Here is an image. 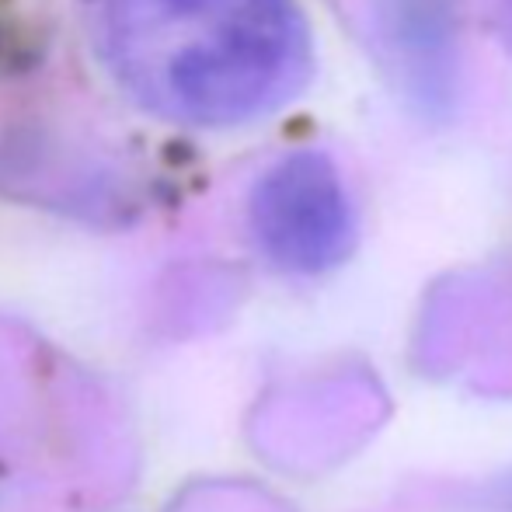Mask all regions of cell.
Listing matches in <instances>:
<instances>
[{"instance_id":"obj_4","label":"cell","mask_w":512,"mask_h":512,"mask_svg":"<svg viewBox=\"0 0 512 512\" xmlns=\"http://www.w3.org/2000/svg\"><path fill=\"white\" fill-rule=\"evenodd\" d=\"M492 32L499 39L502 53L512 60V0H495V11H492Z\"/></svg>"},{"instance_id":"obj_1","label":"cell","mask_w":512,"mask_h":512,"mask_svg":"<svg viewBox=\"0 0 512 512\" xmlns=\"http://www.w3.org/2000/svg\"><path fill=\"white\" fill-rule=\"evenodd\" d=\"M81 14L115 88L175 126H248L314 74L297 0H81Z\"/></svg>"},{"instance_id":"obj_3","label":"cell","mask_w":512,"mask_h":512,"mask_svg":"<svg viewBox=\"0 0 512 512\" xmlns=\"http://www.w3.org/2000/svg\"><path fill=\"white\" fill-rule=\"evenodd\" d=\"M373 46L401 102L429 122L450 119L460 95L453 0H373Z\"/></svg>"},{"instance_id":"obj_2","label":"cell","mask_w":512,"mask_h":512,"mask_svg":"<svg viewBox=\"0 0 512 512\" xmlns=\"http://www.w3.org/2000/svg\"><path fill=\"white\" fill-rule=\"evenodd\" d=\"M248 223L262 255L293 276L335 269L356 244L352 199L335 161L321 150L279 157L251 189Z\"/></svg>"}]
</instances>
